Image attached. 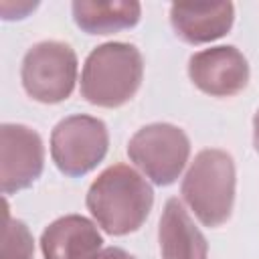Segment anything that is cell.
<instances>
[{
    "mask_svg": "<svg viewBox=\"0 0 259 259\" xmlns=\"http://www.w3.org/2000/svg\"><path fill=\"white\" fill-rule=\"evenodd\" d=\"M154 204L152 186L127 164L103 170L87 192V208L97 225L109 235L138 231Z\"/></svg>",
    "mask_w": 259,
    "mask_h": 259,
    "instance_id": "obj_1",
    "label": "cell"
},
{
    "mask_svg": "<svg viewBox=\"0 0 259 259\" xmlns=\"http://www.w3.org/2000/svg\"><path fill=\"white\" fill-rule=\"evenodd\" d=\"M144 61L127 42H105L89 53L81 73V95L99 107H119L140 89Z\"/></svg>",
    "mask_w": 259,
    "mask_h": 259,
    "instance_id": "obj_2",
    "label": "cell"
},
{
    "mask_svg": "<svg viewBox=\"0 0 259 259\" xmlns=\"http://www.w3.org/2000/svg\"><path fill=\"white\" fill-rule=\"evenodd\" d=\"M182 198L204 227L227 223L235 202V162L231 154L217 148L198 152L182 180Z\"/></svg>",
    "mask_w": 259,
    "mask_h": 259,
    "instance_id": "obj_3",
    "label": "cell"
},
{
    "mask_svg": "<svg viewBox=\"0 0 259 259\" xmlns=\"http://www.w3.org/2000/svg\"><path fill=\"white\" fill-rule=\"evenodd\" d=\"M24 91L40 103L65 101L77 81V55L59 40H42L30 47L22 59Z\"/></svg>",
    "mask_w": 259,
    "mask_h": 259,
    "instance_id": "obj_4",
    "label": "cell"
},
{
    "mask_svg": "<svg viewBox=\"0 0 259 259\" xmlns=\"http://www.w3.org/2000/svg\"><path fill=\"white\" fill-rule=\"evenodd\" d=\"M127 156L152 182L168 186L184 170L190 156V142L172 123H150L132 136Z\"/></svg>",
    "mask_w": 259,
    "mask_h": 259,
    "instance_id": "obj_5",
    "label": "cell"
},
{
    "mask_svg": "<svg viewBox=\"0 0 259 259\" xmlns=\"http://www.w3.org/2000/svg\"><path fill=\"white\" fill-rule=\"evenodd\" d=\"M109 136L101 119L91 115H71L61 119L51 136V156L67 176H83L107 154Z\"/></svg>",
    "mask_w": 259,
    "mask_h": 259,
    "instance_id": "obj_6",
    "label": "cell"
},
{
    "mask_svg": "<svg viewBox=\"0 0 259 259\" xmlns=\"http://www.w3.org/2000/svg\"><path fill=\"white\" fill-rule=\"evenodd\" d=\"M45 148L40 136L20 123L0 127V186L4 194L28 188L42 172Z\"/></svg>",
    "mask_w": 259,
    "mask_h": 259,
    "instance_id": "obj_7",
    "label": "cell"
},
{
    "mask_svg": "<svg viewBox=\"0 0 259 259\" xmlns=\"http://www.w3.org/2000/svg\"><path fill=\"white\" fill-rule=\"evenodd\" d=\"M188 75L200 91L212 97H231L245 89L249 65L235 47H210L190 57Z\"/></svg>",
    "mask_w": 259,
    "mask_h": 259,
    "instance_id": "obj_8",
    "label": "cell"
},
{
    "mask_svg": "<svg viewBox=\"0 0 259 259\" xmlns=\"http://www.w3.org/2000/svg\"><path fill=\"white\" fill-rule=\"evenodd\" d=\"M233 18L231 2H174L170 6V22L176 34L190 45L221 38L233 26Z\"/></svg>",
    "mask_w": 259,
    "mask_h": 259,
    "instance_id": "obj_9",
    "label": "cell"
},
{
    "mask_svg": "<svg viewBox=\"0 0 259 259\" xmlns=\"http://www.w3.org/2000/svg\"><path fill=\"white\" fill-rule=\"evenodd\" d=\"M101 243L97 227L79 214L57 219L40 237L45 259H97Z\"/></svg>",
    "mask_w": 259,
    "mask_h": 259,
    "instance_id": "obj_10",
    "label": "cell"
},
{
    "mask_svg": "<svg viewBox=\"0 0 259 259\" xmlns=\"http://www.w3.org/2000/svg\"><path fill=\"white\" fill-rule=\"evenodd\" d=\"M158 239L162 259H208L206 241L178 198L166 202Z\"/></svg>",
    "mask_w": 259,
    "mask_h": 259,
    "instance_id": "obj_11",
    "label": "cell"
},
{
    "mask_svg": "<svg viewBox=\"0 0 259 259\" xmlns=\"http://www.w3.org/2000/svg\"><path fill=\"white\" fill-rule=\"evenodd\" d=\"M73 18L87 34H109L130 28L140 20L142 6L134 0L123 2H73Z\"/></svg>",
    "mask_w": 259,
    "mask_h": 259,
    "instance_id": "obj_12",
    "label": "cell"
},
{
    "mask_svg": "<svg viewBox=\"0 0 259 259\" xmlns=\"http://www.w3.org/2000/svg\"><path fill=\"white\" fill-rule=\"evenodd\" d=\"M2 219V255L0 259H32V235L22 221L10 219L8 204L4 202Z\"/></svg>",
    "mask_w": 259,
    "mask_h": 259,
    "instance_id": "obj_13",
    "label": "cell"
},
{
    "mask_svg": "<svg viewBox=\"0 0 259 259\" xmlns=\"http://www.w3.org/2000/svg\"><path fill=\"white\" fill-rule=\"evenodd\" d=\"M97 259H136V257L130 255V253H125V251L119 249V247H107L105 251H101V253L97 255Z\"/></svg>",
    "mask_w": 259,
    "mask_h": 259,
    "instance_id": "obj_14",
    "label": "cell"
},
{
    "mask_svg": "<svg viewBox=\"0 0 259 259\" xmlns=\"http://www.w3.org/2000/svg\"><path fill=\"white\" fill-rule=\"evenodd\" d=\"M253 144L259 154V109L255 111V117H253Z\"/></svg>",
    "mask_w": 259,
    "mask_h": 259,
    "instance_id": "obj_15",
    "label": "cell"
}]
</instances>
